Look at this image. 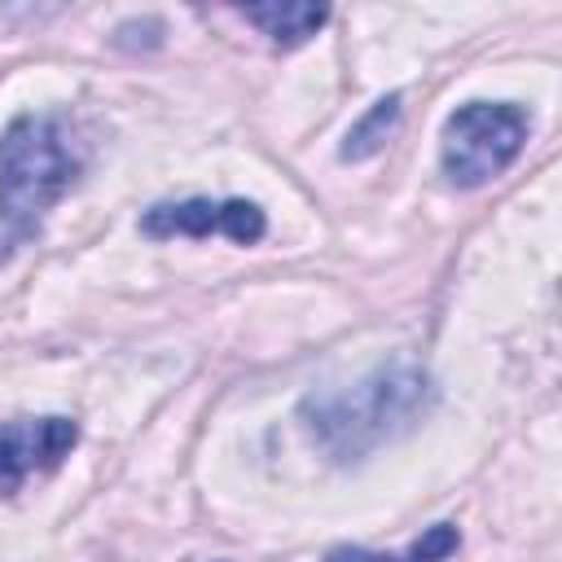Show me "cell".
Instances as JSON below:
<instances>
[{
	"instance_id": "4",
	"label": "cell",
	"mask_w": 562,
	"mask_h": 562,
	"mask_svg": "<svg viewBox=\"0 0 562 562\" xmlns=\"http://www.w3.org/2000/svg\"><path fill=\"white\" fill-rule=\"evenodd\" d=\"M140 233L145 237H228L237 246H250L268 233V220L255 202L246 198H224V202H211V198H189V202H158L145 211L140 220Z\"/></svg>"
},
{
	"instance_id": "5",
	"label": "cell",
	"mask_w": 562,
	"mask_h": 562,
	"mask_svg": "<svg viewBox=\"0 0 562 562\" xmlns=\"http://www.w3.org/2000/svg\"><path fill=\"white\" fill-rule=\"evenodd\" d=\"M79 443L70 417H13L0 422V492H18L26 474L53 470Z\"/></svg>"
},
{
	"instance_id": "1",
	"label": "cell",
	"mask_w": 562,
	"mask_h": 562,
	"mask_svg": "<svg viewBox=\"0 0 562 562\" xmlns=\"http://www.w3.org/2000/svg\"><path fill=\"white\" fill-rule=\"evenodd\" d=\"M430 400H435L430 378L413 360H391L369 378H360L356 386L307 395L303 426L334 461H356L382 448L386 439L404 435L408 426H417Z\"/></svg>"
},
{
	"instance_id": "9",
	"label": "cell",
	"mask_w": 562,
	"mask_h": 562,
	"mask_svg": "<svg viewBox=\"0 0 562 562\" xmlns=\"http://www.w3.org/2000/svg\"><path fill=\"white\" fill-rule=\"evenodd\" d=\"M18 241H22V237H18V233L9 228V220L0 215V263H4L9 255H13V246H18Z\"/></svg>"
},
{
	"instance_id": "2",
	"label": "cell",
	"mask_w": 562,
	"mask_h": 562,
	"mask_svg": "<svg viewBox=\"0 0 562 562\" xmlns=\"http://www.w3.org/2000/svg\"><path fill=\"white\" fill-rule=\"evenodd\" d=\"M79 167L83 149L61 114H18L0 132V215L9 228L31 237L75 184Z\"/></svg>"
},
{
	"instance_id": "6",
	"label": "cell",
	"mask_w": 562,
	"mask_h": 562,
	"mask_svg": "<svg viewBox=\"0 0 562 562\" xmlns=\"http://www.w3.org/2000/svg\"><path fill=\"white\" fill-rule=\"evenodd\" d=\"M246 22H255L272 44H281V48H294V44H303V40H312L321 26H325V18H329V9L325 4H303V0H294V4H281V0H272V4H246V9H237Z\"/></svg>"
},
{
	"instance_id": "7",
	"label": "cell",
	"mask_w": 562,
	"mask_h": 562,
	"mask_svg": "<svg viewBox=\"0 0 562 562\" xmlns=\"http://www.w3.org/2000/svg\"><path fill=\"white\" fill-rule=\"evenodd\" d=\"M461 536L452 522H435L430 531H422L408 553H373V549H360V544H338L325 553V562H448L457 553Z\"/></svg>"
},
{
	"instance_id": "3",
	"label": "cell",
	"mask_w": 562,
	"mask_h": 562,
	"mask_svg": "<svg viewBox=\"0 0 562 562\" xmlns=\"http://www.w3.org/2000/svg\"><path fill=\"white\" fill-rule=\"evenodd\" d=\"M527 140V114L509 101H470L443 123V176L457 189H479L501 176Z\"/></svg>"
},
{
	"instance_id": "8",
	"label": "cell",
	"mask_w": 562,
	"mask_h": 562,
	"mask_svg": "<svg viewBox=\"0 0 562 562\" xmlns=\"http://www.w3.org/2000/svg\"><path fill=\"white\" fill-rule=\"evenodd\" d=\"M400 101H404L400 92H386L382 101H373V110H369V114L347 132V140H342V149H338V154H342L347 162L373 158V154L386 145V136L395 132V123H400V110H404Z\"/></svg>"
}]
</instances>
